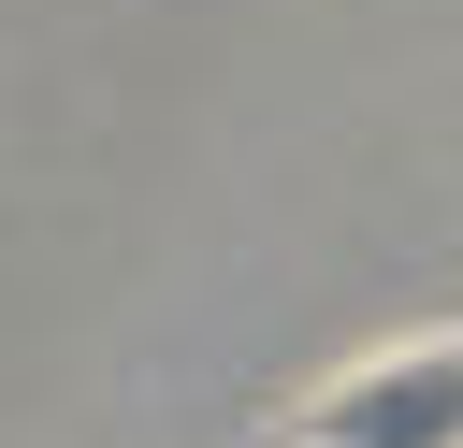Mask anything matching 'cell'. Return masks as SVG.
Here are the masks:
<instances>
[{
    "label": "cell",
    "mask_w": 463,
    "mask_h": 448,
    "mask_svg": "<svg viewBox=\"0 0 463 448\" xmlns=\"http://www.w3.org/2000/svg\"><path fill=\"white\" fill-rule=\"evenodd\" d=\"M304 448H463V347H405V361H362L347 390H318Z\"/></svg>",
    "instance_id": "1"
}]
</instances>
